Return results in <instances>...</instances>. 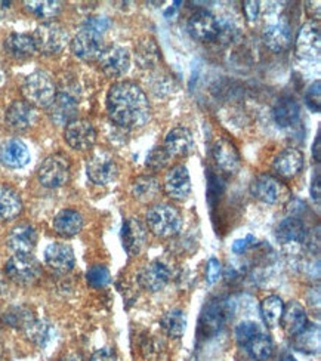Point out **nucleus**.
Instances as JSON below:
<instances>
[{"instance_id":"obj_42","label":"nucleus","mask_w":321,"mask_h":361,"mask_svg":"<svg viewBox=\"0 0 321 361\" xmlns=\"http://www.w3.org/2000/svg\"><path fill=\"white\" fill-rule=\"evenodd\" d=\"M171 159L172 157L167 154V152L163 147H155L148 153L145 164H147V168H150L151 171H162L167 166V164H169Z\"/></svg>"},{"instance_id":"obj_26","label":"nucleus","mask_w":321,"mask_h":361,"mask_svg":"<svg viewBox=\"0 0 321 361\" xmlns=\"http://www.w3.org/2000/svg\"><path fill=\"white\" fill-rule=\"evenodd\" d=\"M264 43L272 52H281L289 48L290 40H292V30L286 20H280L279 23H274L265 27L264 33Z\"/></svg>"},{"instance_id":"obj_45","label":"nucleus","mask_w":321,"mask_h":361,"mask_svg":"<svg viewBox=\"0 0 321 361\" xmlns=\"http://www.w3.org/2000/svg\"><path fill=\"white\" fill-rule=\"evenodd\" d=\"M221 262L217 258H210L206 267V281L207 284H215L221 277Z\"/></svg>"},{"instance_id":"obj_8","label":"nucleus","mask_w":321,"mask_h":361,"mask_svg":"<svg viewBox=\"0 0 321 361\" xmlns=\"http://www.w3.org/2000/svg\"><path fill=\"white\" fill-rule=\"evenodd\" d=\"M250 192L253 197L265 204H279L289 197L286 185L272 175H259L250 184Z\"/></svg>"},{"instance_id":"obj_49","label":"nucleus","mask_w":321,"mask_h":361,"mask_svg":"<svg viewBox=\"0 0 321 361\" xmlns=\"http://www.w3.org/2000/svg\"><path fill=\"white\" fill-rule=\"evenodd\" d=\"M250 242H255V238L252 235H248L246 238L236 240V242L233 243V252L234 253H243L244 250H246L252 245Z\"/></svg>"},{"instance_id":"obj_20","label":"nucleus","mask_w":321,"mask_h":361,"mask_svg":"<svg viewBox=\"0 0 321 361\" xmlns=\"http://www.w3.org/2000/svg\"><path fill=\"white\" fill-rule=\"evenodd\" d=\"M79 111V102L70 92H61L56 94L55 101L49 107V116L52 122L58 126L68 125L75 118Z\"/></svg>"},{"instance_id":"obj_31","label":"nucleus","mask_w":321,"mask_h":361,"mask_svg":"<svg viewBox=\"0 0 321 361\" xmlns=\"http://www.w3.org/2000/svg\"><path fill=\"white\" fill-rule=\"evenodd\" d=\"M132 195L133 199L141 202V203H148L155 200L159 192H160V183L156 176L152 175H143L138 176L133 183H132Z\"/></svg>"},{"instance_id":"obj_24","label":"nucleus","mask_w":321,"mask_h":361,"mask_svg":"<svg viewBox=\"0 0 321 361\" xmlns=\"http://www.w3.org/2000/svg\"><path fill=\"white\" fill-rule=\"evenodd\" d=\"M0 161L6 168L21 169L30 161V152L27 145L20 140H9L0 147Z\"/></svg>"},{"instance_id":"obj_14","label":"nucleus","mask_w":321,"mask_h":361,"mask_svg":"<svg viewBox=\"0 0 321 361\" xmlns=\"http://www.w3.org/2000/svg\"><path fill=\"white\" fill-rule=\"evenodd\" d=\"M171 280V269L162 261H152L147 264L140 276H138V281H140L141 288L148 292H160L166 288V284Z\"/></svg>"},{"instance_id":"obj_37","label":"nucleus","mask_w":321,"mask_h":361,"mask_svg":"<svg viewBox=\"0 0 321 361\" xmlns=\"http://www.w3.org/2000/svg\"><path fill=\"white\" fill-rule=\"evenodd\" d=\"M243 350H246L250 358L256 361H265L272 354V342L269 336L261 330V332L255 335L246 345H244Z\"/></svg>"},{"instance_id":"obj_13","label":"nucleus","mask_w":321,"mask_h":361,"mask_svg":"<svg viewBox=\"0 0 321 361\" xmlns=\"http://www.w3.org/2000/svg\"><path fill=\"white\" fill-rule=\"evenodd\" d=\"M164 191L175 202H183L191 194V176L183 164H176L164 176Z\"/></svg>"},{"instance_id":"obj_6","label":"nucleus","mask_w":321,"mask_h":361,"mask_svg":"<svg viewBox=\"0 0 321 361\" xmlns=\"http://www.w3.org/2000/svg\"><path fill=\"white\" fill-rule=\"evenodd\" d=\"M37 175L40 184L46 188L63 187L70 178V161L63 154H52L42 161Z\"/></svg>"},{"instance_id":"obj_9","label":"nucleus","mask_w":321,"mask_h":361,"mask_svg":"<svg viewBox=\"0 0 321 361\" xmlns=\"http://www.w3.org/2000/svg\"><path fill=\"white\" fill-rule=\"evenodd\" d=\"M71 49L74 55L83 61H95L105 49L104 35L95 32V30L82 27L71 42Z\"/></svg>"},{"instance_id":"obj_46","label":"nucleus","mask_w":321,"mask_h":361,"mask_svg":"<svg viewBox=\"0 0 321 361\" xmlns=\"http://www.w3.org/2000/svg\"><path fill=\"white\" fill-rule=\"evenodd\" d=\"M82 27L95 30V32H99V33L104 35L107 32V28L110 27V20L105 18V17H90L83 23Z\"/></svg>"},{"instance_id":"obj_51","label":"nucleus","mask_w":321,"mask_h":361,"mask_svg":"<svg viewBox=\"0 0 321 361\" xmlns=\"http://www.w3.org/2000/svg\"><path fill=\"white\" fill-rule=\"evenodd\" d=\"M321 133H320V130H318V133H317V138H315V144L313 145V154H314V157H315V160L317 161H320V159H321V156H320V153H321Z\"/></svg>"},{"instance_id":"obj_47","label":"nucleus","mask_w":321,"mask_h":361,"mask_svg":"<svg viewBox=\"0 0 321 361\" xmlns=\"http://www.w3.org/2000/svg\"><path fill=\"white\" fill-rule=\"evenodd\" d=\"M243 9H244V13H246V18L253 23L259 18V12H261V4L259 2H255V0H246V2L243 4Z\"/></svg>"},{"instance_id":"obj_2","label":"nucleus","mask_w":321,"mask_h":361,"mask_svg":"<svg viewBox=\"0 0 321 361\" xmlns=\"http://www.w3.org/2000/svg\"><path fill=\"white\" fill-rule=\"evenodd\" d=\"M25 102L36 109H49L56 98V86L46 71L28 74L21 86Z\"/></svg>"},{"instance_id":"obj_16","label":"nucleus","mask_w":321,"mask_h":361,"mask_svg":"<svg viewBox=\"0 0 321 361\" xmlns=\"http://www.w3.org/2000/svg\"><path fill=\"white\" fill-rule=\"evenodd\" d=\"M44 262L59 274L70 273L75 265L74 250L66 243H52L44 250Z\"/></svg>"},{"instance_id":"obj_35","label":"nucleus","mask_w":321,"mask_h":361,"mask_svg":"<svg viewBox=\"0 0 321 361\" xmlns=\"http://www.w3.org/2000/svg\"><path fill=\"white\" fill-rule=\"evenodd\" d=\"M160 326L163 329V332L171 336V338H181L183 334H186L187 329V315L181 310H172L163 314V317L160 319Z\"/></svg>"},{"instance_id":"obj_39","label":"nucleus","mask_w":321,"mask_h":361,"mask_svg":"<svg viewBox=\"0 0 321 361\" xmlns=\"http://www.w3.org/2000/svg\"><path fill=\"white\" fill-rule=\"evenodd\" d=\"M24 8L35 17L51 21L61 12L63 4L56 0H37V2H24Z\"/></svg>"},{"instance_id":"obj_33","label":"nucleus","mask_w":321,"mask_h":361,"mask_svg":"<svg viewBox=\"0 0 321 361\" xmlns=\"http://www.w3.org/2000/svg\"><path fill=\"white\" fill-rule=\"evenodd\" d=\"M23 210V202L18 192L11 187L0 185V221L17 218Z\"/></svg>"},{"instance_id":"obj_34","label":"nucleus","mask_w":321,"mask_h":361,"mask_svg":"<svg viewBox=\"0 0 321 361\" xmlns=\"http://www.w3.org/2000/svg\"><path fill=\"white\" fill-rule=\"evenodd\" d=\"M225 320V307L222 302L218 300H213V302L206 307L205 312L202 314L200 320V330L205 332V336L210 334H217L224 324Z\"/></svg>"},{"instance_id":"obj_50","label":"nucleus","mask_w":321,"mask_h":361,"mask_svg":"<svg viewBox=\"0 0 321 361\" xmlns=\"http://www.w3.org/2000/svg\"><path fill=\"white\" fill-rule=\"evenodd\" d=\"M311 195L313 199L318 203L320 195H321V185H320V169L315 171V175H313V183H311Z\"/></svg>"},{"instance_id":"obj_48","label":"nucleus","mask_w":321,"mask_h":361,"mask_svg":"<svg viewBox=\"0 0 321 361\" xmlns=\"http://www.w3.org/2000/svg\"><path fill=\"white\" fill-rule=\"evenodd\" d=\"M89 361H117V357L111 348H99L92 354Z\"/></svg>"},{"instance_id":"obj_1","label":"nucleus","mask_w":321,"mask_h":361,"mask_svg":"<svg viewBox=\"0 0 321 361\" xmlns=\"http://www.w3.org/2000/svg\"><path fill=\"white\" fill-rule=\"evenodd\" d=\"M107 111L121 128L144 126L151 117V105L144 90L132 82L114 83L107 94Z\"/></svg>"},{"instance_id":"obj_44","label":"nucleus","mask_w":321,"mask_h":361,"mask_svg":"<svg viewBox=\"0 0 321 361\" xmlns=\"http://www.w3.org/2000/svg\"><path fill=\"white\" fill-rule=\"evenodd\" d=\"M305 104L307 107L314 111V113H320L321 110V83L320 80H315L305 92Z\"/></svg>"},{"instance_id":"obj_5","label":"nucleus","mask_w":321,"mask_h":361,"mask_svg":"<svg viewBox=\"0 0 321 361\" xmlns=\"http://www.w3.org/2000/svg\"><path fill=\"white\" fill-rule=\"evenodd\" d=\"M5 273L13 283L20 286H32L39 280L42 268L39 261L32 255L15 253L6 262Z\"/></svg>"},{"instance_id":"obj_10","label":"nucleus","mask_w":321,"mask_h":361,"mask_svg":"<svg viewBox=\"0 0 321 361\" xmlns=\"http://www.w3.org/2000/svg\"><path fill=\"white\" fill-rule=\"evenodd\" d=\"M66 142L78 152H86L97 142V130L90 122L83 118H74L66 126Z\"/></svg>"},{"instance_id":"obj_54","label":"nucleus","mask_w":321,"mask_h":361,"mask_svg":"<svg viewBox=\"0 0 321 361\" xmlns=\"http://www.w3.org/2000/svg\"><path fill=\"white\" fill-rule=\"evenodd\" d=\"M2 353H4V347H2V343H0V357H2Z\"/></svg>"},{"instance_id":"obj_28","label":"nucleus","mask_w":321,"mask_h":361,"mask_svg":"<svg viewBox=\"0 0 321 361\" xmlns=\"http://www.w3.org/2000/svg\"><path fill=\"white\" fill-rule=\"evenodd\" d=\"M272 116H274L275 123H277L281 129L293 128L301 120V107L293 98L284 97L275 104Z\"/></svg>"},{"instance_id":"obj_17","label":"nucleus","mask_w":321,"mask_h":361,"mask_svg":"<svg viewBox=\"0 0 321 361\" xmlns=\"http://www.w3.org/2000/svg\"><path fill=\"white\" fill-rule=\"evenodd\" d=\"M303 168V153L298 148H284L272 161V171L284 179H292Z\"/></svg>"},{"instance_id":"obj_25","label":"nucleus","mask_w":321,"mask_h":361,"mask_svg":"<svg viewBox=\"0 0 321 361\" xmlns=\"http://www.w3.org/2000/svg\"><path fill=\"white\" fill-rule=\"evenodd\" d=\"M36 120V110L25 101H15L6 111V123L15 130L32 128Z\"/></svg>"},{"instance_id":"obj_43","label":"nucleus","mask_w":321,"mask_h":361,"mask_svg":"<svg viewBox=\"0 0 321 361\" xmlns=\"http://www.w3.org/2000/svg\"><path fill=\"white\" fill-rule=\"evenodd\" d=\"M261 332V327L253 322H241L236 329V339L237 343L243 348L255 335Z\"/></svg>"},{"instance_id":"obj_40","label":"nucleus","mask_w":321,"mask_h":361,"mask_svg":"<svg viewBox=\"0 0 321 361\" xmlns=\"http://www.w3.org/2000/svg\"><path fill=\"white\" fill-rule=\"evenodd\" d=\"M33 320V312L24 307H15L5 314V322L15 329L24 330Z\"/></svg>"},{"instance_id":"obj_12","label":"nucleus","mask_w":321,"mask_h":361,"mask_svg":"<svg viewBox=\"0 0 321 361\" xmlns=\"http://www.w3.org/2000/svg\"><path fill=\"white\" fill-rule=\"evenodd\" d=\"M321 52V32L318 21L303 24L296 39V54L302 59H317Z\"/></svg>"},{"instance_id":"obj_3","label":"nucleus","mask_w":321,"mask_h":361,"mask_svg":"<svg viewBox=\"0 0 321 361\" xmlns=\"http://www.w3.org/2000/svg\"><path fill=\"white\" fill-rule=\"evenodd\" d=\"M148 230L160 238H169L182 230V216L179 210L172 204L159 203L150 207L147 212Z\"/></svg>"},{"instance_id":"obj_29","label":"nucleus","mask_w":321,"mask_h":361,"mask_svg":"<svg viewBox=\"0 0 321 361\" xmlns=\"http://www.w3.org/2000/svg\"><path fill=\"white\" fill-rule=\"evenodd\" d=\"M160 48L157 42L147 36L136 43L135 47V61L144 70L155 68L160 63Z\"/></svg>"},{"instance_id":"obj_21","label":"nucleus","mask_w":321,"mask_h":361,"mask_svg":"<svg viewBox=\"0 0 321 361\" xmlns=\"http://www.w3.org/2000/svg\"><path fill=\"white\" fill-rule=\"evenodd\" d=\"M213 159L219 169L228 173H236L240 169L241 159L237 147L226 138H219L213 145Z\"/></svg>"},{"instance_id":"obj_30","label":"nucleus","mask_w":321,"mask_h":361,"mask_svg":"<svg viewBox=\"0 0 321 361\" xmlns=\"http://www.w3.org/2000/svg\"><path fill=\"white\" fill-rule=\"evenodd\" d=\"M5 51L15 59H25L33 56L36 44L33 36L24 33H12L5 40Z\"/></svg>"},{"instance_id":"obj_7","label":"nucleus","mask_w":321,"mask_h":361,"mask_svg":"<svg viewBox=\"0 0 321 361\" xmlns=\"http://www.w3.org/2000/svg\"><path fill=\"white\" fill-rule=\"evenodd\" d=\"M86 173L94 184L107 185L116 179L119 168L114 157L109 152L97 149L86 161Z\"/></svg>"},{"instance_id":"obj_36","label":"nucleus","mask_w":321,"mask_h":361,"mask_svg":"<svg viewBox=\"0 0 321 361\" xmlns=\"http://www.w3.org/2000/svg\"><path fill=\"white\" fill-rule=\"evenodd\" d=\"M24 334L37 347L43 348L48 345L54 336V326L46 320H33L25 329Z\"/></svg>"},{"instance_id":"obj_32","label":"nucleus","mask_w":321,"mask_h":361,"mask_svg":"<svg viewBox=\"0 0 321 361\" xmlns=\"http://www.w3.org/2000/svg\"><path fill=\"white\" fill-rule=\"evenodd\" d=\"M275 235H277V240L281 245H293L303 243L307 231H305V225L302 221L296 218H286L280 222Z\"/></svg>"},{"instance_id":"obj_52","label":"nucleus","mask_w":321,"mask_h":361,"mask_svg":"<svg viewBox=\"0 0 321 361\" xmlns=\"http://www.w3.org/2000/svg\"><path fill=\"white\" fill-rule=\"evenodd\" d=\"M59 361H85L83 357L78 353H70V354H66L63 358H61Z\"/></svg>"},{"instance_id":"obj_11","label":"nucleus","mask_w":321,"mask_h":361,"mask_svg":"<svg viewBox=\"0 0 321 361\" xmlns=\"http://www.w3.org/2000/svg\"><path fill=\"white\" fill-rule=\"evenodd\" d=\"M98 61L105 76L121 78L131 68V54L126 48L114 44V47L104 49V52L98 58Z\"/></svg>"},{"instance_id":"obj_53","label":"nucleus","mask_w":321,"mask_h":361,"mask_svg":"<svg viewBox=\"0 0 321 361\" xmlns=\"http://www.w3.org/2000/svg\"><path fill=\"white\" fill-rule=\"evenodd\" d=\"M281 361H298L295 357H290V355H287V357H284Z\"/></svg>"},{"instance_id":"obj_38","label":"nucleus","mask_w":321,"mask_h":361,"mask_svg":"<svg viewBox=\"0 0 321 361\" xmlns=\"http://www.w3.org/2000/svg\"><path fill=\"white\" fill-rule=\"evenodd\" d=\"M283 311H284V304H283L281 298L271 295L262 300L261 312H262V317H264L265 323L269 327H277L280 324Z\"/></svg>"},{"instance_id":"obj_19","label":"nucleus","mask_w":321,"mask_h":361,"mask_svg":"<svg viewBox=\"0 0 321 361\" xmlns=\"http://www.w3.org/2000/svg\"><path fill=\"white\" fill-rule=\"evenodd\" d=\"M8 247L18 255H30L37 243V231L28 224L13 227L6 238Z\"/></svg>"},{"instance_id":"obj_4","label":"nucleus","mask_w":321,"mask_h":361,"mask_svg":"<svg viewBox=\"0 0 321 361\" xmlns=\"http://www.w3.org/2000/svg\"><path fill=\"white\" fill-rule=\"evenodd\" d=\"M36 51L44 55H55L66 48L68 42L67 30L56 21L40 24L33 35Z\"/></svg>"},{"instance_id":"obj_22","label":"nucleus","mask_w":321,"mask_h":361,"mask_svg":"<svg viewBox=\"0 0 321 361\" xmlns=\"http://www.w3.org/2000/svg\"><path fill=\"white\" fill-rule=\"evenodd\" d=\"M145 237L147 231L140 219L129 218L125 221L123 228H121V242H123V247L129 253V257H135L141 252Z\"/></svg>"},{"instance_id":"obj_15","label":"nucleus","mask_w":321,"mask_h":361,"mask_svg":"<svg viewBox=\"0 0 321 361\" xmlns=\"http://www.w3.org/2000/svg\"><path fill=\"white\" fill-rule=\"evenodd\" d=\"M188 32L197 40L210 42L219 35V23L210 12L198 11L188 20Z\"/></svg>"},{"instance_id":"obj_23","label":"nucleus","mask_w":321,"mask_h":361,"mask_svg":"<svg viewBox=\"0 0 321 361\" xmlns=\"http://www.w3.org/2000/svg\"><path fill=\"white\" fill-rule=\"evenodd\" d=\"M280 324L283 326L287 336H298L308 327V315L299 302L292 300V302L287 304V307H284Z\"/></svg>"},{"instance_id":"obj_27","label":"nucleus","mask_w":321,"mask_h":361,"mask_svg":"<svg viewBox=\"0 0 321 361\" xmlns=\"http://www.w3.org/2000/svg\"><path fill=\"white\" fill-rule=\"evenodd\" d=\"M83 228V216L74 209H64L54 218V230L61 237H74Z\"/></svg>"},{"instance_id":"obj_18","label":"nucleus","mask_w":321,"mask_h":361,"mask_svg":"<svg viewBox=\"0 0 321 361\" xmlns=\"http://www.w3.org/2000/svg\"><path fill=\"white\" fill-rule=\"evenodd\" d=\"M194 138L188 128L176 126L167 132L163 148L171 157H183L193 152Z\"/></svg>"},{"instance_id":"obj_41","label":"nucleus","mask_w":321,"mask_h":361,"mask_svg":"<svg viewBox=\"0 0 321 361\" xmlns=\"http://www.w3.org/2000/svg\"><path fill=\"white\" fill-rule=\"evenodd\" d=\"M86 280L90 288L101 289L111 281V274L105 265H94L87 269Z\"/></svg>"}]
</instances>
